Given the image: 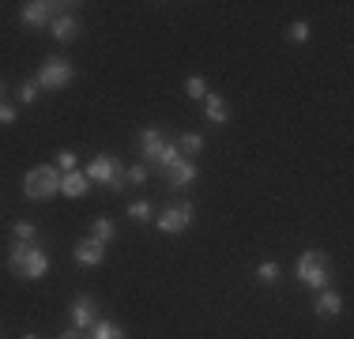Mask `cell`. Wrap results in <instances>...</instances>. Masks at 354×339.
Returning a JSON list of instances; mask_svg holds the SVG:
<instances>
[{"label": "cell", "mask_w": 354, "mask_h": 339, "mask_svg": "<svg viewBox=\"0 0 354 339\" xmlns=\"http://www.w3.org/2000/svg\"><path fill=\"white\" fill-rule=\"evenodd\" d=\"M8 271H12V275H19V279L38 283V279H46V271H49V257L38 249V245L15 241L12 249H8Z\"/></svg>", "instance_id": "cell-1"}, {"label": "cell", "mask_w": 354, "mask_h": 339, "mask_svg": "<svg viewBox=\"0 0 354 339\" xmlns=\"http://www.w3.org/2000/svg\"><path fill=\"white\" fill-rule=\"evenodd\" d=\"M294 275H298V283L309 286V291H328V286H332V260H328V253L309 249L298 257Z\"/></svg>", "instance_id": "cell-2"}, {"label": "cell", "mask_w": 354, "mask_h": 339, "mask_svg": "<svg viewBox=\"0 0 354 339\" xmlns=\"http://www.w3.org/2000/svg\"><path fill=\"white\" fill-rule=\"evenodd\" d=\"M23 196L35 200V203H46V200L61 196V170H57V166L27 170V177H23Z\"/></svg>", "instance_id": "cell-3"}, {"label": "cell", "mask_w": 354, "mask_h": 339, "mask_svg": "<svg viewBox=\"0 0 354 339\" xmlns=\"http://www.w3.org/2000/svg\"><path fill=\"white\" fill-rule=\"evenodd\" d=\"M83 174H87L91 185H102L106 192H124V166L113 155H95Z\"/></svg>", "instance_id": "cell-4"}, {"label": "cell", "mask_w": 354, "mask_h": 339, "mask_svg": "<svg viewBox=\"0 0 354 339\" xmlns=\"http://www.w3.org/2000/svg\"><path fill=\"white\" fill-rule=\"evenodd\" d=\"M72 80H75L72 61H64V57H46L41 68H38V80L35 83H38L41 91H64Z\"/></svg>", "instance_id": "cell-5"}, {"label": "cell", "mask_w": 354, "mask_h": 339, "mask_svg": "<svg viewBox=\"0 0 354 339\" xmlns=\"http://www.w3.org/2000/svg\"><path fill=\"white\" fill-rule=\"evenodd\" d=\"M64 8H72V4H57V0H27V4L19 8V19H23V27L41 30V27H49Z\"/></svg>", "instance_id": "cell-6"}, {"label": "cell", "mask_w": 354, "mask_h": 339, "mask_svg": "<svg viewBox=\"0 0 354 339\" xmlns=\"http://www.w3.org/2000/svg\"><path fill=\"white\" fill-rule=\"evenodd\" d=\"M155 226L162 234H185L192 226V203L181 200V203H166L162 211L155 215Z\"/></svg>", "instance_id": "cell-7"}, {"label": "cell", "mask_w": 354, "mask_h": 339, "mask_svg": "<svg viewBox=\"0 0 354 339\" xmlns=\"http://www.w3.org/2000/svg\"><path fill=\"white\" fill-rule=\"evenodd\" d=\"M68 320H72V328H83V332H91V324L98 320V302L91 298V294H80V298H72V305H68Z\"/></svg>", "instance_id": "cell-8"}, {"label": "cell", "mask_w": 354, "mask_h": 339, "mask_svg": "<svg viewBox=\"0 0 354 339\" xmlns=\"http://www.w3.org/2000/svg\"><path fill=\"white\" fill-rule=\"evenodd\" d=\"M72 257H75V264H83V268H98L106 260V245L95 241V237H80V241L72 245Z\"/></svg>", "instance_id": "cell-9"}, {"label": "cell", "mask_w": 354, "mask_h": 339, "mask_svg": "<svg viewBox=\"0 0 354 339\" xmlns=\"http://www.w3.org/2000/svg\"><path fill=\"white\" fill-rule=\"evenodd\" d=\"M136 143H140V158H143V163H155V158L166 151V143H170V140H166L158 129H140Z\"/></svg>", "instance_id": "cell-10"}, {"label": "cell", "mask_w": 354, "mask_h": 339, "mask_svg": "<svg viewBox=\"0 0 354 339\" xmlns=\"http://www.w3.org/2000/svg\"><path fill=\"white\" fill-rule=\"evenodd\" d=\"M87 189H91V181H87L83 170H68V174H61V196L83 200V196H87Z\"/></svg>", "instance_id": "cell-11"}, {"label": "cell", "mask_w": 354, "mask_h": 339, "mask_svg": "<svg viewBox=\"0 0 354 339\" xmlns=\"http://www.w3.org/2000/svg\"><path fill=\"white\" fill-rule=\"evenodd\" d=\"M313 309H317V317L320 320H335L343 313V298L328 286V291H317V302H313Z\"/></svg>", "instance_id": "cell-12"}, {"label": "cell", "mask_w": 354, "mask_h": 339, "mask_svg": "<svg viewBox=\"0 0 354 339\" xmlns=\"http://www.w3.org/2000/svg\"><path fill=\"white\" fill-rule=\"evenodd\" d=\"M49 30H53V38L61 42V46H68V42H75V34H80V19H75L72 12H61L49 23Z\"/></svg>", "instance_id": "cell-13"}, {"label": "cell", "mask_w": 354, "mask_h": 339, "mask_svg": "<svg viewBox=\"0 0 354 339\" xmlns=\"http://www.w3.org/2000/svg\"><path fill=\"white\" fill-rule=\"evenodd\" d=\"M192 181H196V163H192V158H181V163L166 174V185H170V189H189Z\"/></svg>", "instance_id": "cell-14"}, {"label": "cell", "mask_w": 354, "mask_h": 339, "mask_svg": "<svg viewBox=\"0 0 354 339\" xmlns=\"http://www.w3.org/2000/svg\"><path fill=\"white\" fill-rule=\"evenodd\" d=\"M204 113H207V121H212V125H226V121H230L226 98H223V95H215V91H207V98H204Z\"/></svg>", "instance_id": "cell-15"}, {"label": "cell", "mask_w": 354, "mask_h": 339, "mask_svg": "<svg viewBox=\"0 0 354 339\" xmlns=\"http://www.w3.org/2000/svg\"><path fill=\"white\" fill-rule=\"evenodd\" d=\"M87 237H95V241H102V245H109L117 237V223L109 215H98V219H91V234Z\"/></svg>", "instance_id": "cell-16"}, {"label": "cell", "mask_w": 354, "mask_h": 339, "mask_svg": "<svg viewBox=\"0 0 354 339\" xmlns=\"http://www.w3.org/2000/svg\"><path fill=\"white\" fill-rule=\"evenodd\" d=\"M87 336H91V339H129L121 324H113V320H102V317H98L95 324H91V332H87Z\"/></svg>", "instance_id": "cell-17"}, {"label": "cell", "mask_w": 354, "mask_h": 339, "mask_svg": "<svg viewBox=\"0 0 354 339\" xmlns=\"http://www.w3.org/2000/svg\"><path fill=\"white\" fill-rule=\"evenodd\" d=\"M177 151H181L185 158H196L200 151H204V136H200V132H185L181 143H177Z\"/></svg>", "instance_id": "cell-18"}, {"label": "cell", "mask_w": 354, "mask_h": 339, "mask_svg": "<svg viewBox=\"0 0 354 339\" xmlns=\"http://www.w3.org/2000/svg\"><path fill=\"white\" fill-rule=\"evenodd\" d=\"M124 215H129L132 223H151V219H155V208H151L147 200H132V203H129V211H124Z\"/></svg>", "instance_id": "cell-19"}, {"label": "cell", "mask_w": 354, "mask_h": 339, "mask_svg": "<svg viewBox=\"0 0 354 339\" xmlns=\"http://www.w3.org/2000/svg\"><path fill=\"white\" fill-rule=\"evenodd\" d=\"M12 234H15V241H27V245H35V241H38V226H35V223H27V219L12 223Z\"/></svg>", "instance_id": "cell-20"}, {"label": "cell", "mask_w": 354, "mask_h": 339, "mask_svg": "<svg viewBox=\"0 0 354 339\" xmlns=\"http://www.w3.org/2000/svg\"><path fill=\"white\" fill-rule=\"evenodd\" d=\"M140 185H147V166L143 163L124 170V189H140Z\"/></svg>", "instance_id": "cell-21"}, {"label": "cell", "mask_w": 354, "mask_h": 339, "mask_svg": "<svg viewBox=\"0 0 354 339\" xmlns=\"http://www.w3.org/2000/svg\"><path fill=\"white\" fill-rule=\"evenodd\" d=\"M257 279H260L264 286H275V283H279V264H272V260H264V264L257 268Z\"/></svg>", "instance_id": "cell-22"}, {"label": "cell", "mask_w": 354, "mask_h": 339, "mask_svg": "<svg viewBox=\"0 0 354 339\" xmlns=\"http://www.w3.org/2000/svg\"><path fill=\"white\" fill-rule=\"evenodd\" d=\"M185 95H189V98H200V102H204V98H207V83L200 80V75H189V80H185Z\"/></svg>", "instance_id": "cell-23"}, {"label": "cell", "mask_w": 354, "mask_h": 339, "mask_svg": "<svg viewBox=\"0 0 354 339\" xmlns=\"http://www.w3.org/2000/svg\"><path fill=\"white\" fill-rule=\"evenodd\" d=\"M38 95H41V87H38L35 80L19 83V102H23V106H35V102H38Z\"/></svg>", "instance_id": "cell-24"}, {"label": "cell", "mask_w": 354, "mask_h": 339, "mask_svg": "<svg viewBox=\"0 0 354 339\" xmlns=\"http://www.w3.org/2000/svg\"><path fill=\"white\" fill-rule=\"evenodd\" d=\"M286 38H290L294 46H306L309 42V23H294V27L286 30Z\"/></svg>", "instance_id": "cell-25"}, {"label": "cell", "mask_w": 354, "mask_h": 339, "mask_svg": "<svg viewBox=\"0 0 354 339\" xmlns=\"http://www.w3.org/2000/svg\"><path fill=\"white\" fill-rule=\"evenodd\" d=\"M57 166H61V174H68V170H75V151H57Z\"/></svg>", "instance_id": "cell-26"}, {"label": "cell", "mask_w": 354, "mask_h": 339, "mask_svg": "<svg viewBox=\"0 0 354 339\" xmlns=\"http://www.w3.org/2000/svg\"><path fill=\"white\" fill-rule=\"evenodd\" d=\"M0 125H15V106L0 102Z\"/></svg>", "instance_id": "cell-27"}, {"label": "cell", "mask_w": 354, "mask_h": 339, "mask_svg": "<svg viewBox=\"0 0 354 339\" xmlns=\"http://www.w3.org/2000/svg\"><path fill=\"white\" fill-rule=\"evenodd\" d=\"M61 339H91V336L83 332V328H64V332H61Z\"/></svg>", "instance_id": "cell-28"}, {"label": "cell", "mask_w": 354, "mask_h": 339, "mask_svg": "<svg viewBox=\"0 0 354 339\" xmlns=\"http://www.w3.org/2000/svg\"><path fill=\"white\" fill-rule=\"evenodd\" d=\"M4 91H8V87H4V80H0V102H4Z\"/></svg>", "instance_id": "cell-29"}, {"label": "cell", "mask_w": 354, "mask_h": 339, "mask_svg": "<svg viewBox=\"0 0 354 339\" xmlns=\"http://www.w3.org/2000/svg\"><path fill=\"white\" fill-rule=\"evenodd\" d=\"M23 339H38V336H23Z\"/></svg>", "instance_id": "cell-30"}]
</instances>
